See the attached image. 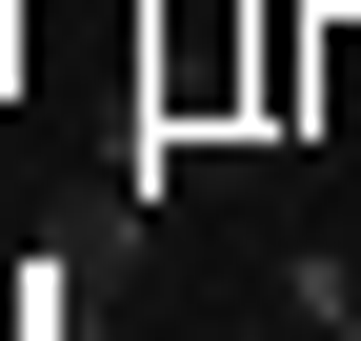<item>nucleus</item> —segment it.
I'll list each match as a JSON object with an SVG mask.
<instances>
[{"label":"nucleus","instance_id":"f257e3e1","mask_svg":"<svg viewBox=\"0 0 361 341\" xmlns=\"http://www.w3.org/2000/svg\"><path fill=\"white\" fill-rule=\"evenodd\" d=\"M322 341H361V281H341V321H322Z\"/></svg>","mask_w":361,"mask_h":341},{"label":"nucleus","instance_id":"f03ea898","mask_svg":"<svg viewBox=\"0 0 361 341\" xmlns=\"http://www.w3.org/2000/svg\"><path fill=\"white\" fill-rule=\"evenodd\" d=\"M0 80H20V20H0Z\"/></svg>","mask_w":361,"mask_h":341}]
</instances>
